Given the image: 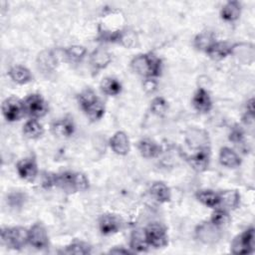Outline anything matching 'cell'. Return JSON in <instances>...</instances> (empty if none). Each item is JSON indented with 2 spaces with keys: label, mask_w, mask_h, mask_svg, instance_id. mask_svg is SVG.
I'll return each mask as SVG.
<instances>
[{
  "label": "cell",
  "mask_w": 255,
  "mask_h": 255,
  "mask_svg": "<svg viewBox=\"0 0 255 255\" xmlns=\"http://www.w3.org/2000/svg\"><path fill=\"white\" fill-rule=\"evenodd\" d=\"M131 69L145 78H155L161 72V60L151 53L135 56L130 62Z\"/></svg>",
  "instance_id": "cell-1"
},
{
  "label": "cell",
  "mask_w": 255,
  "mask_h": 255,
  "mask_svg": "<svg viewBox=\"0 0 255 255\" xmlns=\"http://www.w3.org/2000/svg\"><path fill=\"white\" fill-rule=\"evenodd\" d=\"M78 102L81 109L92 122L99 121L105 114V105L90 88L79 94Z\"/></svg>",
  "instance_id": "cell-2"
},
{
  "label": "cell",
  "mask_w": 255,
  "mask_h": 255,
  "mask_svg": "<svg viewBox=\"0 0 255 255\" xmlns=\"http://www.w3.org/2000/svg\"><path fill=\"white\" fill-rule=\"evenodd\" d=\"M55 186L70 193L84 191L89 188V180L82 172L65 171L55 174Z\"/></svg>",
  "instance_id": "cell-3"
},
{
  "label": "cell",
  "mask_w": 255,
  "mask_h": 255,
  "mask_svg": "<svg viewBox=\"0 0 255 255\" xmlns=\"http://www.w3.org/2000/svg\"><path fill=\"white\" fill-rule=\"evenodd\" d=\"M3 244L11 249H21L28 242V230L23 227H6L1 231Z\"/></svg>",
  "instance_id": "cell-4"
},
{
  "label": "cell",
  "mask_w": 255,
  "mask_h": 255,
  "mask_svg": "<svg viewBox=\"0 0 255 255\" xmlns=\"http://www.w3.org/2000/svg\"><path fill=\"white\" fill-rule=\"evenodd\" d=\"M23 106L25 114L36 120L44 117L49 111L47 102L39 94H32L28 96L23 101Z\"/></svg>",
  "instance_id": "cell-5"
},
{
  "label": "cell",
  "mask_w": 255,
  "mask_h": 255,
  "mask_svg": "<svg viewBox=\"0 0 255 255\" xmlns=\"http://www.w3.org/2000/svg\"><path fill=\"white\" fill-rule=\"evenodd\" d=\"M254 251V228L250 227L236 236L231 243V252L234 254H249Z\"/></svg>",
  "instance_id": "cell-6"
},
{
  "label": "cell",
  "mask_w": 255,
  "mask_h": 255,
  "mask_svg": "<svg viewBox=\"0 0 255 255\" xmlns=\"http://www.w3.org/2000/svg\"><path fill=\"white\" fill-rule=\"evenodd\" d=\"M144 233L149 246L154 248H162L167 244V234L165 228L157 223H150L144 228Z\"/></svg>",
  "instance_id": "cell-7"
},
{
  "label": "cell",
  "mask_w": 255,
  "mask_h": 255,
  "mask_svg": "<svg viewBox=\"0 0 255 255\" xmlns=\"http://www.w3.org/2000/svg\"><path fill=\"white\" fill-rule=\"evenodd\" d=\"M2 114L6 121H19L25 114L23 101L16 97L7 98L2 104Z\"/></svg>",
  "instance_id": "cell-8"
},
{
  "label": "cell",
  "mask_w": 255,
  "mask_h": 255,
  "mask_svg": "<svg viewBox=\"0 0 255 255\" xmlns=\"http://www.w3.org/2000/svg\"><path fill=\"white\" fill-rule=\"evenodd\" d=\"M28 243L39 250L48 246V233L46 228L41 223H35L28 230Z\"/></svg>",
  "instance_id": "cell-9"
},
{
  "label": "cell",
  "mask_w": 255,
  "mask_h": 255,
  "mask_svg": "<svg viewBox=\"0 0 255 255\" xmlns=\"http://www.w3.org/2000/svg\"><path fill=\"white\" fill-rule=\"evenodd\" d=\"M16 169L19 176L28 181L34 180L38 173V166L33 157H26L19 160Z\"/></svg>",
  "instance_id": "cell-10"
},
{
  "label": "cell",
  "mask_w": 255,
  "mask_h": 255,
  "mask_svg": "<svg viewBox=\"0 0 255 255\" xmlns=\"http://www.w3.org/2000/svg\"><path fill=\"white\" fill-rule=\"evenodd\" d=\"M75 128L73 118L65 117L55 121L51 126V130L59 137H70L75 132Z\"/></svg>",
  "instance_id": "cell-11"
},
{
  "label": "cell",
  "mask_w": 255,
  "mask_h": 255,
  "mask_svg": "<svg viewBox=\"0 0 255 255\" xmlns=\"http://www.w3.org/2000/svg\"><path fill=\"white\" fill-rule=\"evenodd\" d=\"M220 228L210 221L202 223L196 229V236L204 243H214L220 238Z\"/></svg>",
  "instance_id": "cell-12"
},
{
  "label": "cell",
  "mask_w": 255,
  "mask_h": 255,
  "mask_svg": "<svg viewBox=\"0 0 255 255\" xmlns=\"http://www.w3.org/2000/svg\"><path fill=\"white\" fill-rule=\"evenodd\" d=\"M189 165L197 172H202L207 169L209 164V152L206 147L200 148L197 152L186 157Z\"/></svg>",
  "instance_id": "cell-13"
},
{
  "label": "cell",
  "mask_w": 255,
  "mask_h": 255,
  "mask_svg": "<svg viewBox=\"0 0 255 255\" xmlns=\"http://www.w3.org/2000/svg\"><path fill=\"white\" fill-rule=\"evenodd\" d=\"M109 143L112 150L119 155H126L129 151V140L124 131L115 132Z\"/></svg>",
  "instance_id": "cell-14"
},
{
  "label": "cell",
  "mask_w": 255,
  "mask_h": 255,
  "mask_svg": "<svg viewBox=\"0 0 255 255\" xmlns=\"http://www.w3.org/2000/svg\"><path fill=\"white\" fill-rule=\"evenodd\" d=\"M192 106L199 113H208L212 108V101L209 93L203 88L197 89L192 98Z\"/></svg>",
  "instance_id": "cell-15"
},
{
  "label": "cell",
  "mask_w": 255,
  "mask_h": 255,
  "mask_svg": "<svg viewBox=\"0 0 255 255\" xmlns=\"http://www.w3.org/2000/svg\"><path fill=\"white\" fill-rule=\"evenodd\" d=\"M112 61V55L104 48H98L90 56V64L94 71L105 69Z\"/></svg>",
  "instance_id": "cell-16"
},
{
  "label": "cell",
  "mask_w": 255,
  "mask_h": 255,
  "mask_svg": "<svg viewBox=\"0 0 255 255\" xmlns=\"http://www.w3.org/2000/svg\"><path fill=\"white\" fill-rule=\"evenodd\" d=\"M99 226L102 234H114L120 230L121 220L114 214H105L101 216L99 220Z\"/></svg>",
  "instance_id": "cell-17"
},
{
  "label": "cell",
  "mask_w": 255,
  "mask_h": 255,
  "mask_svg": "<svg viewBox=\"0 0 255 255\" xmlns=\"http://www.w3.org/2000/svg\"><path fill=\"white\" fill-rule=\"evenodd\" d=\"M232 50H233V45H230L227 42L216 41L211 45V47L205 53L214 60H221L231 55Z\"/></svg>",
  "instance_id": "cell-18"
},
{
  "label": "cell",
  "mask_w": 255,
  "mask_h": 255,
  "mask_svg": "<svg viewBox=\"0 0 255 255\" xmlns=\"http://www.w3.org/2000/svg\"><path fill=\"white\" fill-rule=\"evenodd\" d=\"M241 14V5L238 1H228L226 2L220 11L221 18L226 22L236 21Z\"/></svg>",
  "instance_id": "cell-19"
},
{
  "label": "cell",
  "mask_w": 255,
  "mask_h": 255,
  "mask_svg": "<svg viewBox=\"0 0 255 255\" xmlns=\"http://www.w3.org/2000/svg\"><path fill=\"white\" fill-rule=\"evenodd\" d=\"M219 161L228 168H235L241 164L240 156L230 147L224 146L219 152Z\"/></svg>",
  "instance_id": "cell-20"
},
{
  "label": "cell",
  "mask_w": 255,
  "mask_h": 255,
  "mask_svg": "<svg viewBox=\"0 0 255 255\" xmlns=\"http://www.w3.org/2000/svg\"><path fill=\"white\" fill-rule=\"evenodd\" d=\"M137 147H138V150H139V153L141 154V156H143L145 158L156 157L157 155H159V153L161 151L160 146L155 141H153L149 138H143V139L139 140Z\"/></svg>",
  "instance_id": "cell-21"
},
{
  "label": "cell",
  "mask_w": 255,
  "mask_h": 255,
  "mask_svg": "<svg viewBox=\"0 0 255 255\" xmlns=\"http://www.w3.org/2000/svg\"><path fill=\"white\" fill-rule=\"evenodd\" d=\"M8 75L14 83L19 84V85L27 84L32 80V74L29 71V69H27L26 67L21 66V65L12 67L9 70Z\"/></svg>",
  "instance_id": "cell-22"
},
{
  "label": "cell",
  "mask_w": 255,
  "mask_h": 255,
  "mask_svg": "<svg viewBox=\"0 0 255 255\" xmlns=\"http://www.w3.org/2000/svg\"><path fill=\"white\" fill-rule=\"evenodd\" d=\"M196 198L203 205L210 208H217L220 204L219 193L210 189H201L196 192Z\"/></svg>",
  "instance_id": "cell-23"
},
{
  "label": "cell",
  "mask_w": 255,
  "mask_h": 255,
  "mask_svg": "<svg viewBox=\"0 0 255 255\" xmlns=\"http://www.w3.org/2000/svg\"><path fill=\"white\" fill-rule=\"evenodd\" d=\"M220 204L224 209H235L238 207L240 202V195L236 190H225L219 193Z\"/></svg>",
  "instance_id": "cell-24"
},
{
  "label": "cell",
  "mask_w": 255,
  "mask_h": 255,
  "mask_svg": "<svg viewBox=\"0 0 255 255\" xmlns=\"http://www.w3.org/2000/svg\"><path fill=\"white\" fill-rule=\"evenodd\" d=\"M151 196L160 203L168 202L171 198V193L169 187L163 182H154L150 187Z\"/></svg>",
  "instance_id": "cell-25"
},
{
  "label": "cell",
  "mask_w": 255,
  "mask_h": 255,
  "mask_svg": "<svg viewBox=\"0 0 255 255\" xmlns=\"http://www.w3.org/2000/svg\"><path fill=\"white\" fill-rule=\"evenodd\" d=\"M129 246H130V249H132L133 251H136V252H143V251L147 250L149 244L146 240L144 229L143 230L137 229L132 232L131 237H130Z\"/></svg>",
  "instance_id": "cell-26"
},
{
  "label": "cell",
  "mask_w": 255,
  "mask_h": 255,
  "mask_svg": "<svg viewBox=\"0 0 255 255\" xmlns=\"http://www.w3.org/2000/svg\"><path fill=\"white\" fill-rule=\"evenodd\" d=\"M22 130H23V134L27 138H31V139L38 138L44 133V128L42 125L36 119H31L27 121L24 124Z\"/></svg>",
  "instance_id": "cell-27"
},
{
  "label": "cell",
  "mask_w": 255,
  "mask_h": 255,
  "mask_svg": "<svg viewBox=\"0 0 255 255\" xmlns=\"http://www.w3.org/2000/svg\"><path fill=\"white\" fill-rule=\"evenodd\" d=\"M101 90L108 96H117L122 92V84L115 78L107 77L101 82Z\"/></svg>",
  "instance_id": "cell-28"
},
{
  "label": "cell",
  "mask_w": 255,
  "mask_h": 255,
  "mask_svg": "<svg viewBox=\"0 0 255 255\" xmlns=\"http://www.w3.org/2000/svg\"><path fill=\"white\" fill-rule=\"evenodd\" d=\"M216 42L215 36L212 32H202L194 38V46L200 51L206 52L213 43Z\"/></svg>",
  "instance_id": "cell-29"
},
{
  "label": "cell",
  "mask_w": 255,
  "mask_h": 255,
  "mask_svg": "<svg viewBox=\"0 0 255 255\" xmlns=\"http://www.w3.org/2000/svg\"><path fill=\"white\" fill-rule=\"evenodd\" d=\"M86 54H87L86 48L83 46H79V45H74V46H71V47L67 48L66 50H64L65 58L71 63L81 62L85 58Z\"/></svg>",
  "instance_id": "cell-30"
},
{
  "label": "cell",
  "mask_w": 255,
  "mask_h": 255,
  "mask_svg": "<svg viewBox=\"0 0 255 255\" xmlns=\"http://www.w3.org/2000/svg\"><path fill=\"white\" fill-rule=\"evenodd\" d=\"M229 221H230V216H229L227 210L224 208H219V207H217L215 209V211L212 213L211 218H210V222L219 228L227 225L229 223Z\"/></svg>",
  "instance_id": "cell-31"
},
{
  "label": "cell",
  "mask_w": 255,
  "mask_h": 255,
  "mask_svg": "<svg viewBox=\"0 0 255 255\" xmlns=\"http://www.w3.org/2000/svg\"><path fill=\"white\" fill-rule=\"evenodd\" d=\"M64 252L67 254H78V255L89 254L91 253V246L88 243L83 241H75L69 246H67Z\"/></svg>",
  "instance_id": "cell-32"
},
{
  "label": "cell",
  "mask_w": 255,
  "mask_h": 255,
  "mask_svg": "<svg viewBox=\"0 0 255 255\" xmlns=\"http://www.w3.org/2000/svg\"><path fill=\"white\" fill-rule=\"evenodd\" d=\"M167 108L168 106L166 101L161 97L154 98L150 103V111L157 116H162L166 112Z\"/></svg>",
  "instance_id": "cell-33"
},
{
  "label": "cell",
  "mask_w": 255,
  "mask_h": 255,
  "mask_svg": "<svg viewBox=\"0 0 255 255\" xmlns=\"http://www.w3.org/2000/svg\"><path fill=\"white\" fill-rule=\"evenodd\" d=\"M229 140L238 146L244 144V131L241 127L234 126L231 128L229 133Z\"/></svg>",
  "instance_id": "cell-34"
},
{
  "label": "cell",
  "mask_w": 255,
  "mask_h": 255,
  "mask_svg": "<svg viewBox=\"0 0 255 255\" xmlns=\"http://www.w3.org/2000/svg\"><path fill=\"white\" fill-rule=\"evenodd\" d=\"M56 59L54 55L51 52H44L41 55H39V65H41L42 68H45L46 70L50 68H54Z\"/></svg>",
  "instance_id": "cell-35"
},
{
  "label": "cell",
  "mask_w": 255,
  "mask_h": 255,
  "mask_svg": "<svg viewBox=\"0 0 255 255\" xmlns=\"http://www.w3.org/2000/svg\"><path fill=\"white\" fill-rule=\"evenodd\" d=\"M135 41H136V38H135V35L132 31H128V30L122 31L120 43L123 46H125L127 48H129V47H131L135 44Z\"/></svg>",
  "instance_id": "cell-36"
},
{
  "label": "cell",
  "mask_w": 255,
  "mask_h": 255,
  "mask_svg": "<svg viewBox=\"0 0 255 255\" xmlns=\"http://www.w3.org/2000/svg\"><path fill=\"white\" fill-rule=\"evenodd\" d=\"M24 201H25V194H23L21 192L10 193L7 197V203L11 207H14V208L22 206Z\"/></svg>",
  "instance_id": "cell-37"
},
{
  "label": "cell",
  "mask_w": 255,
  "mask_h": 255,
  "mask_svg": "<svg viewBox=\"0 0 255 255\" xmlns=\"http://www.w3.org/2000/svg\"><path fill=\"white\" fill-rule=\"evenodd\" d=\"M157 83L153 78H146L143 82V89L146 93H153L156 90Z\"/></svg>",
  "instance_id": "cell-38"
},
{
  "label": "cell",
  "mask_w": 255,
  "mask_h": 255,
  "mask_svg": "<svg viewBox=\"0 0 255 255\" xmlns=\"http://www.w3.org/2000/svg\"><path fill=\"white\" fill-rule=\"evenodd\" d=\"M248 115H254V99L251 98L246 103V113Z\"/></svg>",
  "instance_id": "cell-39"
},
{
  "label": "cell",
  "mask_w": 255,
  "mask_h": 255,
  "mask_svg": "<svg viewBox=\"0 0 255 255\" xmlns=\"http://www.w3.org/2000/svg\"><path fill=\"white\" fill-rule=\"evenodd\" d=\"M110 253H115V254H129L131 253L130 251L124 249V248H115V249H111Z\"/></svg>",
  "instance_id": "cell-40"
}]
</instances>
